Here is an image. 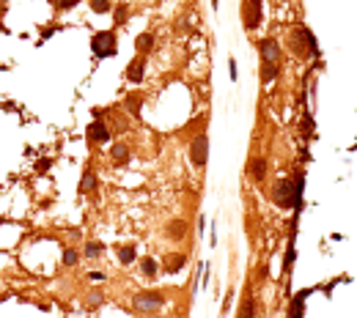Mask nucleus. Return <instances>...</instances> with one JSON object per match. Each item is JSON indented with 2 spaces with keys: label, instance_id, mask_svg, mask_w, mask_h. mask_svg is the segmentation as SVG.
Returning <instances> with one entry per match:
<instances>
[{
  "label": "nucleus",
  "instance_id": "obj_1",
  "mask_svg": "<svg viewBox=\"0 0 357 318\" xmlns=\"http://www.w3.org/2000/svg\"><path fill=\"white\" fill-rule=\"evenodd\" d=\"M302 187H305V178L302 176H294L292 181H289V178L275 181V187H272L275 206H280V209H297V214H299V212H302Z\"/></svg>",
  "mask_w": 357,
  "mask_h": 318
},
{
  "label": "nucleus",
  "instance_id": "obj_2",
  "mask_svg": "<svg viewBox=\"0 0 357 318\" xmlns=\"http://www.w3.org/2000/svg\"><path fill=\"white\" fill-rule=\"evenodd\" d=\"M292 50L299 58H305V55H319V44H316L313 33H310L308 28H302V25H297V28L292 30Z\"/></svg>",
  "mask_w": 357,
  "mask_h": 318
},
{
  "label": "nucleus",
  "instance_id": "obj_3",
  "mask_svg": "<svg viewBox=\"0 0 357 318\" xmlns=\"http://www.w3.org/2000/svg\"><path fill=\"white\" fill-rule=\"evenodd\" d=\"M91 50H94L96 58H113V55L119 53L116 33H110V30H99V33H94V39H91Z\"/></svg>",
  "mask_w": 357,
  "mask_h": 318
},
{
  "label": "nucleus",
  "instance_id": "obj_4",
  "mask_svg": "<svg viewBox=\"0 0 357 318\" xmlns=\"http://www.w3.org/2000/svg\"><path fill=\"white\" fill-rule=\"evenodd\" d=\"M162 294L160 291H146V294H137V296H132V307L135 310H140V313H151V310H157V307H162Z\"/></svg>",
  "mask_w": 357,
  "mask_h": 318
},
{
  "label": "nucleus",
  "instance_id": "obj_5",
  "mask_svg": "<svg viewBox=\"0 0 357 318\" xmlns=\"http://www.w3.org/2000/svg\"><path fill=\"white\" fill-rule=\"evenodd\" d=\"M190 159H192V165H195V167H203V165H206V159H209V137H206V135H198L195 140H192V146H190Z\"/></svg>",
  "mask_w": 357,
  "mask_h": 318
},
{
  "label": "nucleus",
  "instance_id": "obj_6",
  "mask_svg": "<svg viewBox=\"0 0 357 318\" xmlns=\"http://www.w3.org/2000/svg\"><path fill=\"white\" fill-rule=\"evenodd\" d=\"M242 11H244V28L256 30L258 22H261V0H247L242 6Z\"/></svg>",
  "mask_w": 357,
  "mask_h": 318
},
{
  "label": "nucleus",
  "instance_id": "obj_7",
  "mask_svg": "<svg viewBox=\"0 0 357 318\" xmlns=\"http://www.w3.org/2000/svg\"><path fill=\"white\" fill-rule=\"evenodd\" d=\"M258 53H261V63H278L280 60V44L275 39H264L258 44Z\"/></svg>",
  "mask_w": 357,
  "mask_h": 318
},
{
  "label": "nucleus",
  "instance_id": "obj_8",
  "mask_svg": "<svg viewBox=\"0 0 357 318\" xmlns=\"http://www.w3.org/2000/svg\"><path fill=\"white\" fill-rule=\"evenodd\" d=\"M88 137L94 143H107V140H110V129H107L102 121H94V124L88 126Z\"/></svg>",
  "mask_w": 357,
  "mask_h": 318
},
{
  "label": "nucleus",
  "instance_id": "obj_9",
  "mask_svg": "<svg viewBox=\"0 0 357 318\" xmlns=\"http://www.w3.org/2000/svg\"><path fill=\"white\" fill-rule=\"evenodd\" d=\"M250 176L261 184L264 178H267V159L264 157H253V162H250Z\"/></svg>",
  "mask_w": 357,
  "mask_h": 318
},
{
  "label": "nucleus",
  "instance_id": "obj_10",
  "mask_svg": "<svg viewBox=\"0 0 357 318\" xmlns=\"http://www.w3.org/2000/svg\"><path fill=\"white\" fill-rule=\"evenodd\" d=\"M187 264V258L181 253H171L165 255V271H171V274H176V271H181V266Z\"/></svg>",
  "mask_w": 357,
  "mask_h": 318
},
{
  "label": "nucleus",
  "instance_id": "obj_11",
  "mask_svg": "<svg viewBox=\"0 0 357 318\" xmlns=\"http://www.w3.org/2000/svg\"><path fill=\"white\" fill-rule=\"evenodd\" d=\"M143 69H146V60L135 58L129 66H126V77H129L132 83H140V80H143Z\"/></svg>",
  "mask_w": 357,
  "mask_h": 318
},
{
  "label": "nucleus",
  "instance_id": "obj_12",
  "mask_svg": "<svg viewBox=\"0 0 357 318\" xmlns=\"http://www.w3.org/2000/svg\"><path fill=\"white\" fill-rule=\"evenodd\" d=\"M256 316V299H253V294H244L242 296V307H239V316L237 318H253Z\"/></svg>",
  "mask_w": 357,
  "mask_h": 318
},
{
  "label": "nucleus",
  "instance_id": "obj_13",
  "mask_svg": "<svg viewBox=\"0 0 357 318\" xmlns=\"http://www.w3.org/2000/svg\"><path fill=\"white\" fill-rule=\"evenodd\" d=\"M116 255H119V261H121L124 266H129L132 261H135L137 253H135V247H132V244H121V247L116 250Z\"/></svg>",
  "mask_w": 357,
  "mask_h": 318
},
{
  "label": "nucleus",
  "instance_id": "obj_14",
  "mask_svg": "<svg viewBox=\"0 0 357 318\" xmlns=\"http://www.w3.org/2000/svg\"><path fill=\"white\" fill-rule=\"evenodd\" d=\"M278 77V63H261V83L269 85Z\"/></svg>",
  "mask_w": 357,
  "mask_h": 318
},
{
  "label": "nucleus",
  "instance_id": "obj_15",
  "mask_svg": "<svg viewBox=\"0 0 357 318\" xmlns=\"http://www.w3.org/2000/svg\"><path fill=\"white\" fill-rule=\"evenodd\" d=\"M310 291L305 288V291H299L297 296H294V302H292V318H302V302H305V296H308Z\"/></svg>",
  "mask_w": 357,
  "mask_h": 318
},
{
  "label": "nucleus",
  "instance_id": "obj_16",
  "mask_svg": "<svg viewBox=\"0 0 357 318\" xmlns=\"http://www.w3.org/2000/svg\"><path fill=\"white\" fill-rule=\"evenodd\" d=\"M110 154H113L116 165H124L126 159H129V148H126V146H121V143H116V146L110 148Z\"/></svg>",
  "mask_w": 357,
  "mask_h": 318
},
{
  "label": "nucleus",
  "instance_id": "obj_17",
  "mask_svg": "<svg viewBox=\"0 0 357 318\" xmlns=\"http://www.w3.org/2000/svg\"><path fill=\"white\" fill-rule=\"evenodd\" d=\"M140 269H143V274H146V277H157L160 264H157L154 258H143V261H140Z\"/></svg>",
  "mask_w": 357,
  "mask_h": 318
},
{
  "label": "nucleus",
  "instance_id": "obj_18",
  "mask_svg": "<svg viewBox=\"0 0 357 318\" xmlns=\"http://www.w3.org/2000/svg\"><path fill=\"white\" fill-rule=\"evenodd\" d=\"M135 47L140 50V53H149V50L154 47V36L151 33H140L137 36V42H135Z\"/></svg>",
  "mask_w": 357,
  "mask_h": 318
},
{
  "label": "nucleus",
  "instance_id": "obj_19",
  "mask_svg": "<svg viewBox=\"0 0 357 318\" xmlns=\"http://www.w3.org/2000/svg\"><path fill=\"white\" fill-rule=\"evenodd\" d=\"M184 233H187V225L181 222V219H176V222L168 225V236H171V239H181Z\"/></svg>",
  "mask_w": 357,
  "mask_h": 318
},
{
  "label": "nucleus",
  "instance_id": "obj_20",
  "mask_svg": "<svg viewBox=\"0 0 357 318\" xmlns=\"http://www.w3.org/2000/svg\"><path fill=\"white\" fill-rule=\"evenodd\" d=\"M94 187H96V176L91 170H85L83 178H80V192H91Z\"/></svg>",
  "mask_w": 357,
  "mask_h": 318
},
{
  "label": "nucleus",
  "instance_id": "obj_21",
  "mask_svg": "<svg viewBox=\"0 0 357 318\" xmlns=\"http://www.w3.org/2000/svg\"><path fill=\"white\" fill-rule=\"evenodd\" d=\"M126 110H129V115H140V96H126Z\"/></svg>",
  "mask_w": 357,
  "mask_h": 318
},
{
  "label": "nucleus",
  "instance_id": "obj_22",
  "mask_svg": "<svg viewBox=\"0 0 357 318\" xmlns=\"http://www.w3.org/2000/svg\"><path fill=\"white\" fill-rule=\"evenodd\" d=\"M102 255V244L99 242H88L85 244V258H99Z\"/></svg>",
  "mask_w": 357,
  "mask_h": 318
},
{
  "label": "nucleus",
  "instance_id": "obj_23",
  "mask_svg": "<svg viewBox=\"0 0 357 318\" xmlns=\"http://www.w3.org/2000/svg\"><path fill=\"white\" fill-rule=\"evenodd\" d=\"M91 8L96 14H107L110 11V0H91Z\"/></svg>",
  "mask_w": 357,
  "mask_h": 318
},
{
  "label": "nucleus",
  "instance_id": "obj_24",
  "mask_svg": "<svg viewBox=\"0 0 357 318\" xmlns=\"http://www.w3.org/2000/svg\"><path fill=\"white\" fill-rule=\"evenodd\" d=\"M85 305H88V307H96V305H102V294H99V291H94V294H88V299H85Z\"/></svg>",
  "mask_w": 357,
  "mask_h": 318
},
{
  "label": "nucleus",
  "instance_id": "obj_25",
  "mask_svg": "<svg viewBox=\"0 0 357 318\" xmlns=\"http://www.w3.org/2000/svg\"><path fill=\"white\" fill-rule=\"evenodd\" d=\"M63 264L66 266H74V264H77V253H74V250H66V253H63Z\"/></svg>",
  "mask_w": 357,
  "mask_h": 318
},
{
  "label": "nucleus",
  "instance_id": "obj_26",
  "mask_svg": "<svg viewBox=\"0 0 357 318\" xmlns=\"http://www.w3.org/2000/svg\"><path fill=\"white\" fill-rule=\"evenodd\" d=\"M77 3H80V0H55V6H58L60 11H66V8H74Z\"/></svg>",
  "mask_w": 357,
  "mask_h": 318
},
{
  "label": "nucleus",
  "instance_id": "obj_27",
  "mask_svg": "<svg viewBox=\"0 0 357 318\" xmlns=\"http://www.w3.org/2000/svg\"><path fill=\"white\" fill-rule=\"evenodd\" d=\"M294 264V247L286 250V258H283V269H289V266Z\"/></svg>",
  "mask_w": 357,
  "mask_h": 318
},
{
  "label": "nucleus",
  "instance_id": "obj_28",
  "mask_svg": "<svg viewBox=\"0 0 357 318\" xmlns=\"http://www.w3.org/2000/svg\"><path fill=\"white\" fill-rule=\"evenodd\" d=\"M228 69H231V80H237V60H228Z\"/></svg>",
  "mask_w": 357,
  "mask_h": 318
},
{
  "label": "nucleus",
  "instance_id": "obj_29",
  "mask_svg": "<svg viewBox=\"0 0 357 318\" xmlns=\"http://www.w3.org/2000/svg\"><path fill=\"white\" fill-rule=\"evenodd\" d=\"M126 19V8H119V11H116V22H124Z\"/></svg>",
  "mask_w": 357,
  "mask_h": 318
},
{
  "label": "nucleus",
  "instance_id": "obj_30",
  "mask_svg": "<svg viewBox=\"0 0 357 318\" xmlns=\"http://www.w3.org/2000/svg\"><path fill=\"white\" fill-rule=\"evenodd\" d=\"M88 277H91V280H105V274H102V271H91Z\"/></svg>",
  "mask_w": 357,
  "mask_h": 318
}]
</instances>
